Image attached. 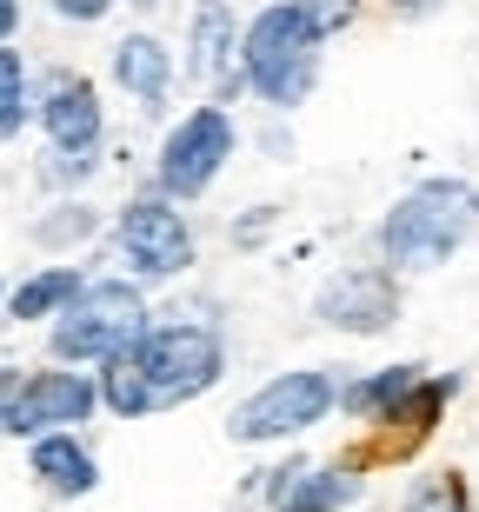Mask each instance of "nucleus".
Listing matches in <instances>:
<instances>
[{"instance_id": "nucleus-19", "label": "nucleus", "mask_w": 479, "mask_h": 512, "mask_svg": "<svg viewBox=\"0 0 479 512\" xmlns=\"http://www.w3.org/2000/svg\"><path fill=\"white\" fill-rule=\"evenodd\" d=\"M400 512H473V499H466L460 473H433V479H413V493H406Z\"/></svg>"}, {"instance_id": "nucleus-14", "label": "nucleus", "mask_w": 479, "mask_h": 512, "mask_svg": "<svg viewBox=\"0 0 479 512\" xmlns=\"http://www.w3.org/2000/svg\"><path fill=\"white\" fill-rule=\"evenodd\" d=\"M27 473L54 499H87L100 486V466H94V453H87L80 433H40L34 453H27Z\"/></svg>"}, {"instance_id": "nucleus-1", "label": "nucleus", "mask_w": 479, "mask_h": 512, "mask_svg": "<svg viewBox=\"0 0 479 512\" xmlns=\"http://www.w3.org/2000/svg\"><path fill=\"white\" fill-rule=\"evenodd\" d=\"M227 373V346L213 326L173 320V326H147L134 346H120L114 360H100V406L120 419H147L167 413V406H187V399L213 393Z\"/></svg>"}, {"instance_id": "nucleus-12", "label": "nucleus", "mask_w": 479, "mask_h": 512, "mask_svg": "<svg viewBox=\"0 0 479 512\" xmlns=\"http://www.w3.org/2000/svg\"><path fill=\"white\" fill-rule=\"evenodd\" d=\"M267 479H273V512H340L366 486L353 466H300V459L267 473Z\"/></svg>"}, {"instance_id": "nucleus-10", "label": "nucleus", "mask_w": 479, "mask_h": 512, "mask_svg": "<svg viewBox=\"0 0 479 512\" xmlns=\"http://www.w3.org/2000/svg\"><path fill=\"white\" fill-rule=\"evenodd\" d=\"M34 120H40V133H47L54 153H94L100 127H107L100 87L87 74H47V87H40V100H34Z\"/></svg>"}, {"instance_id": "nucleus-2", "label": "nucleus", "mask_w": 479, "mask_h": 512, "mask_svg": "<svg viewBox=\"0 0 479 512\" xmlns=\"http://www.w3.org/2000/svg\"><path fill=\"white\" fill-rule=\"evenodd\" d=\"M473 227H479V187L460 173H433L386 207L380 253L393 273H433L473 240Z\"/></svg>"}, {"instance_id": "nucleus-16", "label": "nucleus", "mask_w": 479, "mask_h": 512, "mask_svg": "<svg viewBox=\"0 0 479 512\" xmlns=\"http://www.w3.org/2000/svg\"><path fill=\"white\" fill-rule=\"evenodd\" d=\"M74 293H80V266H40L34 280H20L14 293H7V313H14V320H54Z\"/></svg>"}, {"instance_id": "nucleus-18", "label": "nucleus", "mask_w": 479, "mask_h": 512, "mask_svg": "<svg viewBox=\"0 0 479 512\" xmlns=\"http://www.w3.org/2000/svg\"><path fill=\"white\" fill-rule=\"evenodd\" d=\"M100 233V207H87V200H60V207H47V220H34V240L40 247H87Z\"/></svg>"}, {"instance_id": "nucleus-8", "label": "nucleus", "mask_w": 479, "mask_h": 512, "mask_svg": "<svg viewBox=\"0 0 479 512\" xmlns=\"http://www.w3.org/2000/svg\"><path fill=\"white\" fill-rule=\"evenodd\" d=\"M100 406L94 373L80 366H47V373H20L14 399H7V439H40V433H74Z\"/></svg>"}, {"instance_id": "nucleus-23", "label": "nucleus", "mask_w": 479, "mask_h": 512, "mask_svg": "<svg viewBox=\"0 0 479 512\" xmlns=\"http://www.w3.org/2000/svg\"><path fill=\"white\" fill-rule=\"evenodd\" d=\"M267 227H273V207H253L247 220L233 227V240H240V247H253V240H267Z\"/></svg>"}, {"instance_id": "nucleus-5", "label": "nucleus", "mask_w": 479, "mask_h": 512, "mask_svg": "<svg viewBox=\"0 0 479 512\" xmlns=\"http://www.w3.org/2000/svg\"><path fill=\"white\" fill-rule=\"evenodd\" d=\"M333 406H340V380H333L326 366H300V373H280V380H267L260 393L240 399V406L227 413V439L267 446V439L313 433Z\"/></svg>"}, {"instance_id": "nucleus-20", "label": "nucleus", "mask_w": 479, "mask_h": 512, "mask_svg": "<svg viewBox=\"0 0 479 512\" xmlns=\"http://www.w3.org/2000/svg\"><path fill=\"white\" fill-rule=\"evenodd\" d=\"M300 14H307V27L320 40H333V34H346L353 20H360V0H293Z\"/></svg>"}, {"instance_id": "nucleus-25", "label": "nucleus", "mask_w": 479, "mask_h": 512, "mask_svg": "<svg viewBox=\"0 0 479 512\" xmlns=\"http://www.w3.org/2000/svg\"><path fill=\"white\" fill-rule=\"evenodd\" d=\"M20 386V366H0V439H7V399Z\"/></svg>"}, {"instance_id": "nucleus-21", "label": "nucleus", "mask_w": 479, "mask_h": 512, "mask_svg": "<svg viewBox=\"0 0 479 512\" xmlns=\"http://www.w3.org/2000/svg\"><path fill=\"white\" fill-rule=\"evenodd\" d=\"M94 167H100L94 153H54V147H47V160H40V180H47V187H80Z\"/></svg>"}, {"instance_id": "nucleus-9", "label": "nucleus", "mask_w": 479, "mask_h": 512, "mask_svg": "<svg viewBox=\"0 0 479 512\" xmlns=\"http://www.w3.org/2000/svg\"><path fill=\"white\" fill-rule=\"evenodd\" d=\"M313 313H320V326L373 340V333H386V326L400 320V280H393V266H340L313 293Z\"/></svg>"}, {"instance_id": "nucleus-11", "label": "nucleus", "mask_w": 479, "mask_h": 512, "mask_svg": "<svg viewBox=\"0 0 479 512\" xmlns=\"http://www.w3.org/2000/svg\"><path fill=\"white\" fill-rule=\"evenodd\" d=\"M233 54H240V20H233V0H200L187 27V74L200 87H220V94H240V74H233Z\"/></svg>"}, {"instance_id": "nucleus-27", "label": "nucleus", "mask_w": 479, "mask_h": 512, "mask_svg": "<svg viewBox=\"0 0 479 512\" xmlns=\"http://www.w3.org/2000/svg\"><path fill=\"white\" fill-rule=\"evenodd\" d=\"M0 300H7V286H0Z\"/></svg>"}, {"instance_id": "nucleus-26", "label": "nucleus", "mask_w": 479, "mask_h": 512, "mask_svg": "<svg viewBox=\"0 0 479 512\" xmlns=\"http://www.w3.org/2000/svg\"><path fill=\"white\" fill-rule=\"evenodd\" d=\"M14 27H20V0H0V47L14 40Z\"/></svg>"}, {"instance_id": "nucleus-7", "label": "nucleus", "mask_w": 479, "mask_h": 512, "mask_svg": "<svg viewBox=\"0 0 479 512\" xmlns=\"http://www.w3.org/2000/svg\"><path fill=\"white\" fill-rule=\"evenodd\" d=\"M114 247L140 280H173V273L193 266V227H187V213H180V200H167V193H134V200L114 213Z\"/></svg>"}, {"instance_id": "nucleus-13", "label": "nucleus", "mask_w": 479, "mask_h": 512, "mask_svg": "<svg viewBox=\"0 0 479 512\" xmlns=\"http://www.w3.org/2000/svg\"><path fill=\"white\" fill-rule=\"evenodd\" d=\"M114 87L120 94H134L147 114H160L167 107V94H173V54H167V40L160 34H127V40H114Z\"/></svg>"}, {"instance_id": "nucleus-3", "label": "nucleus", "mask_w": 479, "mask_h": 512, "mask_svg": "<svg viewBox=\"0 0 479 512\" xmlns=\"http://www.w3.org/2000/svg\"><path fill=\"white\" fill-rule=\"evenodd\" d=\"M233 74H240V87H253V94L267 100V107L293 114L313 94V80H320V34L307 27V14L293 0H273V7H260L240 27V67Z\"/></svg>"}, {"instance_id": "nucleus-24", "label": "nucleus", "mask_w": 479, "mask_h": 512, "mask_svg": "<svg viewBox=\"0 0 479 512\" xmlns=\"http://www.w3.org/2000/svg\"><path fill=\"white\" fill-rule=\"evenodd\" d=\"M386 7H393L400 20H426V14H440L446 0H386Z\"/></svg>"}, {"instance_id": "nucleus-4", "label": "nucleus", "mask_w": 479, "mask_h": 512, "mask_svg": "<svg viewBox=\"0 0 479 512\" xmlns=\"http://www.w3.org/2000/svg\"><path fill=\"white\" fill-rule=\"evenodd\" d=\"M140 333H147V293L134 280H80V293L54 313L47 346L60 366H94L134 346Z\"/></svg>"}, {"instance_id": "nucleus-17", "label": "nucleus", "mask_w": 479, "mask_h": 512, "mask_svg": "<svg viewBox=\"0 0 479 512\" xmlns=\"http://www.w3.org/2000/svg\"><path fill=\"white\" fill-rule=\"evenodd\" d=\"M34 120V74L20 47H0V147L20 140V127Z\"/></svg>"}, {"instance_id": "nucleus-6", "label": "nucleus", "mask_w": 479, "mask_h": 512, "mask_svg": "<svg viewBox=\"0 0 479 512\" xmlns=\"http://www.w3.org/2000/svg\"><path fill=\"white\" fill-rule=\"evenodd\" d=\"M233 147H240V127H233V114L220 100L180 114L167 127V140H160V167H154L160 187L154 193H167V200H200V193L220 180V167L233 160Z\"/></svg>"}, {"instance_id": "nucleus-15", "label": "nucleus", "mask_w": 479, "mask_h": 512, "mask_svg": "<svg viewBox=\"0 0 479 512\" xmlns=\"http://www.w3.org/2000/svg\"><path fill=\"white\" fill-rule=\"evenodd\" d=\"M420 380H426V366H413V360H400V366H380L373 380H360V386H340V406H346L353 419H366V426H380V419L393 413V406H400V399L413 393Z\"/></svg>"}, {"instance_id": "nucleus-22", "label": "nucleus", "mask_w": 479, "mask_h": 512, "mask_svg": "<svg viewBox=\"0 0 479 512\" xmlns=\"http://www.w3.org/2000/svg\"><path fill=\"white\" fill-rule=\"evenodd\" d=\"M54 14L60 20H80V27H94V20L114 14V0H54Z\"/></svg>"}]
</instances>
